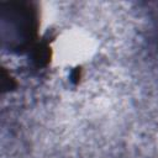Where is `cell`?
I'll use <instances>...</instances> for the list:
<instances>
[{
    "instance_id": "277c9868",
    "label": "cell",
    "mask_w": 158,
    "mask_h": 158,
    "mask_svg": "<svg viewBox=\"0 0 158 158\" xmlns=\"http://www.w3.org/2000/svg\"><path fill=\"white\" fill-rule=\"evenodd\" d=\"M80 78H81V69L79 67H77L75 69H73L70 72V81L73 84H78L79 80H80Z\"/></svg>"
},
{
    "instance_id": "3957f363",
    "label": "cell",
    "mask_w": 158,
    "mask_h": 158,
    "mask_svg": "<svg viewBox=\"0 0 158 158\" xmlns=\"http://www.w3.org/2000/svg\"><path fill=\"white\" fill-rule=\"evenodd\" d=\"M1 78H2V91H10L12 89L16 88V81L15 79L5 70L2 69V74H1Z\"/></svg>"
},
{
    "instance_id": "7a4b0ae2",
    "label": "cell",
    "mask_w": 158,
    "mask_h": 158,
    "mask_svg": "<svg viewBox=\"0 0 158 158\" xmlns=\"http://www.w3.org/2000/svg\"><path fill=\"white\" fill-rule=\"evenodd\" d=\"M51 46H49V40L48 38H40L30 49L28 57L32 63V65L37 69H42L48 65L51 60Z\"/></svg>"
},
{
    "instance_id": "6da1fadb",
    "label": "cell",
    "mask_w": 158,
    "mask_h": 158,
    "mask_svg": "<svg viewBox=\"0 0 158 158\" xmlns=\"http://www.w3.org/2000/svg\"><path fill=\"white\" fill-rule=\"evenodd\" d=\"M4 26H9V47L16 53L30 52L32 46L40 40L38 15L35 5L27 1H11L2 4Z\"/></svg>"
}]
</instances>
